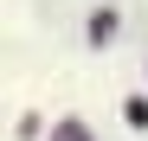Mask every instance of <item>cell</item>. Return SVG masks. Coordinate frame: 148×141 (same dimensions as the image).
I'll use <instances>...</instances> for the list:
<instances>
[{"mask_svg":"<svg viewBox=\"0 0 148 141\" xmlns=\"http://www.w3.org/2000/svg\"><path fill=\"white\" fill-rule=\"evenodd\" d=\"M58 141H84V128H58Z\"/></svg>","mask_w":148,"mask_h":141,"instance_id":"6da1fadb","label":"cell"}]
</instances>
